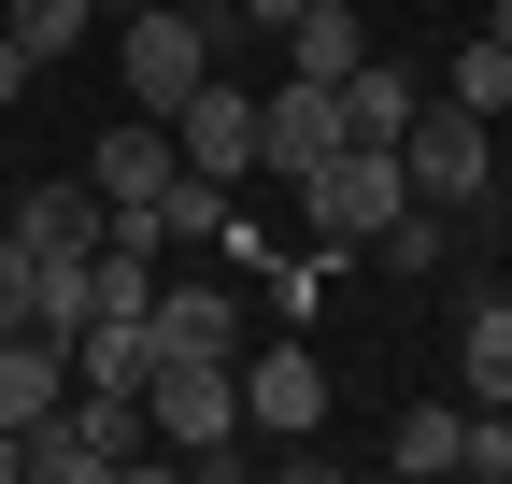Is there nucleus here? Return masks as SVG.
I'll list each match as a JSON object with an SVG mask.
<instances>
[{"label": "nucleus", "instance_id": "f257e3e1", "mask_svg": "<svg viewBox=\"0 0 512 484\" xmlns=\"http://www.w3.org/2000/svg\"><path fill=\"white\" fill-rule=\"evenodd\" d=\"M228 29H242V15H185V0H143V15H114V86L143 100V114L200 100V86H214V57H228Z\"/></svg>", "mask_w": 512, "mask_h": 484}, {"label": "nucleus", "instance_id": "f03ea898", "mask_svg": "<svg viewBox=\"0 0 512 484\" xmlns=\"http://www.w3.org/2000/svg\"><path fill=\"white\" fill-rule=\"evenodd\" d=\"M143 428L185 442L200 470H228L242 456V356H157L143 371Z\"/></svg>", "mask_w": 512, "mask_h": 484}, {"label": "nucleus", "instance_id": "7ed1b4c3", "mask_svg": "<svg viewBox=\"0 0 512 484\" xmlns=\"http://www.w3.org/2000/svg\"><path fill=\"white\" fill-rule=\"evenodd\" d=\"M399 171H413V200H427V214H470V200H498V114H470V100H427L413 129H399Z\"/></svg>", "mask_w": 512, "mask_h": 484}, {"label": "nucleus", "instance_id": "20e7f679", "mask_svg": "<svg viewBox=\"0 0 512 484\" xmlns=\"http://www.w3.org/2000/svg\"><path fill=\"white\" fill-rule=\"evenodd\" d=\"M299 214H313V242H328V257L384 242V214H413V171H399V143H342L328 171H299Z\"/></svg>", "mask_w": 512, "mask_h": 484}, {"label": "nucleus", "instance_id": "39448f33", "mask_svg": "<svg viewBox=\"0 0 512 484\" xmlns=\"http://www.w3.org/2000/svg\"><path fill=\"white\" fill-rule=\"evenodd\" d=\"M86 186L114 200V228H128V242H157V200L185 186V143H171V114H114V129L86 143Z\"/></svg>", "mask_w": 512, "mask_h": 484}, {"label": "nucleus", "instance_id": "423d86ee", "mask_svg": "<svg viewBox=\"0 0 512 484\" xmlns=\"http://www.w3.org/2000/svg\"><path fill=\"white\" fill-rule=\"evenodd\" d=\"M242 428L256 442H313L328 428V356L313 342H242Z\"/></svg>", "mask_w": 512, "mask_h": 484}, {"label": "nucleus", "instance_id": "0eeeda50", "mask_svg": "<svg viewBox=\"0 0 512 484\" xmlns=\"http://www.w3.org/2000/svg\"><path fill=\"white\" fill-rule=\"evenodd\" d=\"M356 143V114H342V86H313V72H285L271 100H256V171H285V186H299V171H328Z\"/></svg>", "mask_w": 512, "mask_h": 484}, {"label": "nucleus", "instance_id": "6e6552de", "mask_svg": "<svg viewBox=\"0 0 512 484\" xmlns=\"http://www.w3.org/2000/svg\"><path fill=\"white\" fill-rule=\"evenodd\" d=\"M0 228H15V242H29L43 271H72V257H100V242H114V200L86 186V171H57V186H29V200H0Z\"/></svg>", "mask_w": 512, "mask_h": 484}, {"label": "nucleus", "instance_id": "1a4fd4ad", "mask_svg": "<svg viewBox=\"0 0 512 484\" xmlns=\"http://www.w3.org/2000/svg\"><path fill=\"white\" fill-rule=\"evenodd\" d=\"M171 143H185V171H214V186H256V86H200V100H171Z\"/></svg>", "mask_w": 512, "mask_h": 484}, {"label": "nucleus", "instance_id": "9d476101", "mask_svg": "<svg viewBox=\"0 0 512 484\" xmlns=\"http://www.w3.org/2000/svg\"><path fill=\"white\" fill-rule=\"evenodd\" d=\"M57 399H72V342H57V328H0V428L29 442Z\"/></svg>", "mask_w": 512, "mask_h": 484}, {"label": "nucleus", "instance_id": "9b49d317", "mask_svg": "<svg viewBox=\"0 0 512 484\" xmlns=\"http://www.w3.org/2000/svg\"><path fill=\"white\" fill-rule=\"evenodd\" d=\"M256 314H242V285H157V356H242Z\"/></svg>", "mask_w": 512, "mask_h": 484}, {"label": "nucleus", "instance_id": "f8f14e48", "mask_svg": "<svg viewBox=\"0 0 512 484\" xmlns=\"http://www.w3.org/2000/svg\"><path fill=\"white\" fill-rule=\"evenodd\" d=\"M470 428H484V399H413L399 428H384V470H413V484L470 470Z\"/></svg>", "mask_w": 512, "mask_h": 484}, {"label": "nucleus", "instance_id": "ddd939ff", "mask_svg": "<svg viewBox=\"0 0 512 484\" xmlns=\"http://www.w3.org/2000/svg\"><path fill=\"white\" fill-rule=\"evenodd\" d=\"M271 43H285V72H313V86H356V57H370L356 0H313V15H285Z\"/></svg>", "mask_w": 512, "mask_h": 484}, {"label": "nucleus", "instance_id": "4468645a", "mask_svg": "<svg viewBox=\"0 0 512 484\" xmlns=\"http://www.w3.org/2000/svg\"><path fill=\"white\" fill-rule=\"evenodd\" d=\"M342 114H356V143H399L413 114H427V86L399 72V57H356V86H342Z\"/></svg>", "mask_w": 512, "mask_h": 484}, {"label": "nucleus", "instance_id": "2eb2a0df", "mask_svg": "<svg viewBox=\"0 0 512 484\" xmlns=\"http://www.w3.org/2000/svg\"><path fill=\"white\" fill-rule=\"evenodd\" d=\"M86 29H100V0H15V15H0V43L29 57V72H57V57H72Z\"/></svg>", "mask_w": 512, "mask_h": 484}, {"label": "nucleus", "instance_id": "dca6fc26", "mask_svg": "<svg viewBox=\"0 0 512 484\" xmlns=\"http://www.w3.org/2000/svg\"><path fill=\"white\" fill-rule=\"evenodd\" d=\"M456 356H470V399H484V413H512V299H470Z\"/></svg>", "mask_w": 512, "mask_h": 484}, {"label": "nucleus", "instance_id": "f3484780", "mask_svg": "<svg viewBox=\"0 0 512 484\" xmlns=\"http://www.w3.org/2000/svg\"><path fill=\"white\" fill-rule=\"evenodd\" d=\"M228 228H242V186H214V171H185L157 200V242H228Z\"/></svg>", "mask_w": 512, "mask_h": 484}, {"label": "nucleus", "instance_id": "a211bd4d", "mask_svg": "<svg viewBox=\"0 0 512 484\" xmlns=\"http://www.w3.org/2000/svg\"><path fill=\"white\" fill-rule=\"evenodd\" d=\"M441 100H470V114H512V43H498V29H470V43H456V72H441Z\"/></svg>", "mask_w": 512, "mask_h": 484}, {"label": "nucleus", "instance_id": "6ab92c4d", "mask_svg": "<svg viewBox=\"0 0 512 484\" xmlns=\"http://www.w3.org/2000/svg\"><path fill=\"white\" fill-rule=\"evenodd\" d=\"M29 285H43V257H29L15 228H0V328H29Z\"/></svg>", "mask_w": 512, "mask_h": 484}, {"label": "nucleus", "instance_id": "aec40b11", "mask_svg": "<svg viewBox=\"0 0 512 484\" xmlns=\"http://www.w3.org/2000/svg\"><path fill=\"white\" fill-rule=\"evenodd\" d=\"M15 100H29V57H15V43H0V114H15Z\"/></svg>", "mask_w": 512, "mask_h": 484}, {"label": "nucleus", "instance_id": "412c9836", "mask_svg": "<svg viewBox=\"0 0 512 484\" xmlns=\"http://www.w3.org/2000/svg\"><path fill=\"white\" fill-rule=\"evenodd\" d=\"M285 15H313V0H242V29H285Z\"/></svg>", "mask_w": 512, "mask_h": 484}, {"label": "nucleus", "instance_id": "4be33fe9", "mask_svg": "<svg viewBox=\"0 0 512 484\" xmlns=\"http://www.w3.org/2000/svg\"><path fill=\"white\" fill-rule=\"evenodd\" d=\"M0 484H29V442H15V428H0Z\"/></svg>", "mask_w": 512, "mask_h": 484}, {"label": "nucleus", "instance_id": "5701e85b", "mask_svg": "<svg viewBox=\"0 0 512 484\" xmlns=\"http://www.w3.org/2000/svg\"><path fill=\"white\" fill-rule=\"evenodd\" d=\"M484 29H498V43H512V0H484Z\"/></svg>", "mask_w": 512, "mask_h": 484}, {"label": "nucleus", "instance_id": "b1692460", "mask_svg": "<svg viewBox=\"0 0 512 484\" xmlns=\"http://www.w3.org/2000/svg\"><path fill=\"white\" fill-rule=\"evenodd\" d=\"M185 15H242V0H185Z\"/></svg>", "mask_w": 512, "mask_h": 484}, {"label": "nucleus", "instance_id": "393cba45", "mask_svg": "<svg viewBox=\"0 0 512 484\" xmlns=\"http://www.w3.org/2000/svg\"><path fill=\"white\" fill-rule=\"evenodd\" d=\"M100 15H143V0H100Z\"/></svg>", "mask_w": 512, "mask_h": 484}]
</instances>
